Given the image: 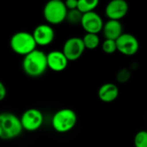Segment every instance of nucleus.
<instances>
[{"instance_id":"nucleus-16","label":"nucleus","mask_w":147,"mask_h":147,"mask_svg":"<svg viewBox=\"0 0 147 147\" xmlns=\"http://www.w3.org/2000/svg\"><path fill=\"white\" fill-rule=\"evenodd\" d=\"M82 40L85 49H89V50L96 49L100 44V38L98 34H86L82 38Z\"/></svg>"},{"instance_id":"nucleus-8","label":"nucleus","mask_w":147,"mask_h":147,"mask_svg":"<svg viewBox=\"0 0 147 147\" xmlns=\"http://www.w3.org/2000/svg\"><path fill=\"white\" fill-rule=\"evenodd\" d=\"M115 42L117 51L127 56L134 55L140 48L139 40L134 35L131 34L123 33L115 40Z\"/></svg>"},{"instance_id":"nucleus-1","label":"nucleus","mask_w":147,"mask_h":147,"mask_svg":"<svg viewBox=\"0 0 147 147\" xmlns=\"http://www.w3.org/2000/svg\"><path fill=\"white\" fill-rule=\"evenodd\" d=\"M22 66L28 77L38 78L42 76L47 69V53L39 49L34 50L23 57Z\"/></svg>"},{"instance_id":"nucleus-9","label":"nucleus","mask_w":147,"mask_h":147,"mask_svg":"<svg viewBox=\"0 0 147 147\" xmlns=\"http://www.w3.org/2000/svg\"><path fill=\"white\" fill-rule=\"evenodd\" d=\"M80 24L86 34H98V33L102 31L104 25L102 17L95 11L84 14Z\"/></svg>"},{"instance_id":"nucleus-15","label":"nucleus","mask_w":147,"mask_h":147,"mask_svg":"<svg viewBox=\"0 0 147 147\" xmlns=\"http://www.w3.org/2000/svg\"><path fill=\"white\" fill-rule=\"evenodd\" d=\"M98 4L99 2L97 0H78V9L84 15L94 11V9L97 7Z\"/></svg>"},{"instance_id":"nucleus-20","label":"nucleus","mask_w":147,"mask_h":147,"mask_svg":"<svg viewBox=\"0 0 147 147\" xmlns=\"http://www.w3.org/2000/svg\"><path fill=\"white\" fill-rule=\"evenodd\" d=\"M78 0H67L65 2L67 10H72L78 9Z\"/></svg>"},{"instance_id":"nucleus-14","label":"nucleus","mask_w":147,"mask_h":147,"mask_svg":"<svg viewBox=\"0 0 147 147\" xmlns=\"http://www.w3.org/2000/svg\"><path fill=\"white\" fill-rule=\"evenodd\" d=\"M119 96L118 87L111 83L102 84L98 90V97L103 102H112Z\"/></svg>"},{"instance_id":"nucleus-3","label":"nucleus","mask_w":147,"mask_h":147,"mask_svg":"<svg viewBox=\"0 0 147 147\" xmlns=\"http://www.w3.org/2000/svg\"><path fill=\"white\" fill-rule=\"evenodd\" d=\"M10 48L14 53L23 57L37 49V44L33 37V34L26 31H19L15 33L9 40Z\"/></svg>"},{"instance_id":"nucleus-11","label":"nucleus","mask_w":147,"mask_h":147,"mask_svg":"<svg viewBox=\"0 0 147 147\" xmlns=\"http://www.w3.org/2000/svg\"><path fill=\"white\" fill-rule=\"evenodd\" d=\"M129 6L125 0H113L105 9V14L109 20L120 21L128 13Z\"/></svg>"},{"instance_id":"nucleus-19","label":"nucleus","mask_w":147,"mask_h":147,"mask_svg":"<svg viewBox=\"0 0 147 147\" xmlns=\"http://www.w3.org/2000/svg\"><path fill=\"white\" fill-rule=\"evenodd\" d=\"M102 48L103 52L106 53H109V54L114 53L117 51L116 42H115V40H113L105 39V40L102 42Z\"/></svg>"},{"instance_id":"nucleus-13","label":"nucleus","mask_w":147,"mask_h":147,"mask_svg":"<svg viewBox=\"0 0 147 147\" xmlns=\"http://www.w3.org/2000/svg\"><path fill=\"white\" fill-rule=\"evenodd\" d=\"M102 33L105 39L116 40L123 34L122 24L120 21L109 20L103 25Z\"/></svg>"},{"instance_id":"nucleus-10","label":"nucleus","mask_w":147,"mask_h":147,"mask_svg":"<svg viewBox=\"0 0 147 147\" xmlns=\"http://www.w3.org/2000/svg\"><path fill=\"white\" fill-rule=\"evenodd\" d=\"M32 34L37 46L41 47L50 45L55 38L54 29L51 27V25L46 23L36 26Z\"/></svg>"},{"instance_id":"nucleus-4","label":"nucleus","mask_w":147,"mask_h":147,"mask_svg":"<svg viewBox=\"0 0 147 147\" xmlns=\"http://www.w3.org/2000/svg\"><path fill=\"white\" fill-rule=\"evenodd\" d=\"M78 121V116L71 109H61L58 110L52 118L53 129L60 134H65L74 128Z\"/></svg>"},{"instance_id":"nucleus-5","label":"nucleus","mask_w":147,"mask_h":147,"mask_svg":"<svg viewBox=\"0 0 147 147\" xmlns=\"http://www.w3.org/2000/svg\"><path fill=\"white\" fill-rule=\"evenodd\" d=\"M67 11L65 2L61 0H50L44 6L43 16L49 24L57 25L65 21Z\"/></svg>"},{"instance_id":"nucleus-21","label":"nucleus","mask_w":147,"mask_h":147,"mask_svg":"<svg viewBox=\"0 0 147 147\" xmlns=\"http://www.w3.org/2000/svg\"><path fill=\"white\" fill-rule=\"evenodd\" d=\"M7 95V89L3 83L0 81V101H3Z\"/></svg>"},{"instance_id":"nucleus-18","label":"nucleus","mask_w":147,"mask_h":147,"mask_svg":"<svg viewBox=\"0 0 147 147\" xmlns=\"http://www.w3.org/2000/svg\"><path fill=\"white\" fill-rule=\"evenodd\" d=\"M135 147H147V131L142 130L136 134L134 140Z\"/></svg>"},{"instance_id":"nucleus-2","label":"nucleus","mask_w":147,"mask_h":147,"mask_svg":"<svg viewBox=\"0 0 147 147\" xmlns=\"http://www.w3.org/2000/svg\"><path fill=\"white\" fill-rule=\"evenodd\" d=\"M23 131L20 118L13 113L0 114V139L9 140L18 137Z\"/></svg>"},{"instance_id":"nucleus-12","label":"nucleus","mask_w":147,"mask_h":147,"mask_svg":"<svg viewBox=\"0 0 147 147\" xmlns=\"http://www.w3.org/2000/svg\"><path fill=\"white\" fill-rule=\"evenodd\" d=\"M47 68L55 72H60L66 69L69 60L66 59L62 51L54 50L47 54Z\"/></svg>"},{"instance_id":"nucleus-6","label":"nucleus","mask_w":147,"mask_h":147,"mask_svg":"<svg viewBox=\"0 0 147 147\" xmlns=\"http://www.w3.org/2000/svg\"><path fill=\"white\" fill-rule=\"evenodd\" d=\"M20 120L23 130L34 132L42 126L44 116L40 109L33 108L25 110L22 115Z\"/></svg>"},{"instance_id":"nucleus-7","label":"nucleus","mask_w":147,"mask_h":147,"mask_svg":"<svg viewBox=\"0 0 147 147\" xmlns=\"http://www.w3.org/2000/svg\"><path fill=\"white\" fill-rule=\"evenodd\" d=\"M85 50L82 38L71 37L65 40L63 46L62 52L69 61L78 59Z\"/></svg>"},{"instance_id":"nucleus-17","label":"nucleus","mask_w":147,"mask_h":147,"mask_svg":"<svg viewBox=\"0 0 147 147\" xmlns=\"http://www.w3.org/2000/svg\"><path fill=\"white\" fill-rule=\"evenodd\" d=\"M83 14L78 9H72V10H68L65 17V21H67L71 24H80L82 21Z\"/></svg>"}]
</instances>
